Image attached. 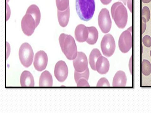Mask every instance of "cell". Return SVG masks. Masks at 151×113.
<instances>
[{"label":"cell","mask_w":151,"mask_h":113,"mask_svg":"<svg viewBox=\"0 0 151 113\" xmlns=\"http://www.w3.org/2000/svg\"><path fill=\"white\" fill-rule=\"evenodd\" d=\"M41 19L40 9L36 5H31L27 9L21 21L22 30L28 36L32 35L39 25Z\"/></svg>","instance_id":"1"},{"label":"cell","mask_w":151,"mask_h":113,"mask_svg":"<svg viewBox=\"0 0 151 113\" xmlns=\"http://www.w3.org/2000/svg\"><path fill=\"white\" fill-rule=\"evenodd\" d=\"M61 50L69 60H73L78 54L77 46L73 37L70 35L62 34L59 37Z\"/></svg>","instance_id":"2"},{"label":"cell","mask_w":151,"mask_h":113,"mask_svg":"<svg viewBox=\"0 0 151 113\" xmlns=\"http://www.w3.org/2000/svg\"><path fill=\"white\" fill-rule=\"evenodd\" d=\"M76 7L80 19L88 21L92 18L95 11V0H76Z\"/></svg>","instance_id":"3"},{"label":"cell","mask_w":151,"mask_h":113,"mask_svg":"<svg viewBox=\"0 0 151 113\" xmlns=\"http://www.w3.org/2000/svg\"><path fill=\"white\" fill-rule=\"evenodd\" d=\"M111 12L113 19L117 27L120 29H124L127 24L128 14L124 4L120 2L113 4L111 7Z\"/></svg>","instance_id":"4"},{"label":"cell","mask_w":151,"mask_h":113,"mask_svg":"<svg viewBox=\"0 0 151 113\" xmlns=\"http://www.w3.org/2000/svg\"><path fill=\"white\" fill-rule=\"evenodd\" d=\"M19 57L24 67L28 68L32 64L34 53L31 46L27 42L23 44L19 52Z\"/></svg>","instance_id":"5"},{"label":"cell","mask_w":151,"mask_h":113,"mask_svg":"<svg viewBox=\"0 0 151 113\" xmlns=\"http://www.w3.org/2000/svg\"><path fill=\"white\" fill-rule=\"evenodd\" d=\"M119 46L120 50L123 53H127L132 48V26L122 33L119 37Z\"/></svg>","instance_id":"6"},{"label":"cell","mask_w":151,"mask_h":113,"mask_svg":"<svg viewBox=\"0 0 151 113\" xmlns=\"http://www.w3.org/2000/svg\"><path fill=\"white\" fill-rule=\"evenodd\" d=\"M101 48L103 55L106 57H110L114 54L116 43L111 35L108 34L104 36L101 42Z\"/></svg>","instance_id":"7"},{"label":"cell","mask_w":151,"mask_h":113,"mask_svg":"<svg viewBox=\"0 0 151 113\" xmlns=\"http://www.w3.org/2000/svg\"><path fill=\"white\" fill-rule=\"evenodd\" d=\"M98 24L101 31L107 34L111 30L112 21L110 13L106 8L102 9L99 14L98 18Z\"/></svg>","instance_id":"8"},{"label":"cell","mask_w":151,"mask_h":113,"mask_svg":"<svg viewBox=\"0 0 151 113\" xmlns=\"http://www.w3.org/2000/svg\"><path fill=\"white\" fill-rule=\"evenodd\" d=\"M68 66L64 61L60 60L57 63L55 68V76L58 81L64 82L68 77Z\"/></svg>","instance_id":"9"},{"label":"cell","mask_w":151,"mask_h":113,"mask_svg":"<svg viewBox=\"0 0 151 113\" xmlns=\"http://www.w3.org/2000/svg\"><path fill=\"white\" fill-rule=\"evenodd\" d=\"M48 62V56L45 52L42 50L37 52L35 55L34 62L35 69L37 71H42L46 69Z\"/></svg>","instance_id":"10"},{"label":"cell","mask_w":151,"mask_h":113,"mask_svg":"<svg viewBox=\"0 0 151 113\" xmlns=\"http://www.w3.org/2000/svg\"><path fill=\"white\" fill-rule=\"evenodd\" d=\"M73 65L75 71L79 73L83 72L88 67L87 56L82 52H78L76 58L73 61Z\"/></svg>","instance_id":"11"},{"label":"cell","mask_w":151,"mask_h":113,"mask_svg":"<svg viewBox=\"0 0 151 113\" xmlns=\"http://www.w3.org/2000/svg\"><path fill=\"white\" fill-rule=\"evenodd\" d=\"M76 39L79 42H83L86 41L88 35L87 27L83 24L78 25L75 31Z\"/></svg>","instance_id":"12"},{"label":"cell","mask_w":151,"mask_h":113,"mask_svg":"<svg viewBox=\"0 0 151 113\" xmlns=\"http://www.w3.org/2000/svg\"><path fill=\"white\" fill-rule=\"evenodd\" d=\"M110 68V63L108 59L102 55L99 57L96 63V70L101 74L108 73Z\"/></svg>","instance_id":"13"},{"label":"cell","mask_w":151,"mask_h":113,"mask_svg":"<svg viewBox=\"0 0 151 113\" xmlns=\"http://www.w3.org/2000/svg\"><path fill=\"white\" fill-rule=\"evenodd\" d=\"M20 84L22 87H34L35 80L31 73L25 70L22 73L20 77Z\"/></svg>","instance_id":"14"},{"label":"cell","mask_w":151,"mask_h":113,"mask_svg":"<svg viewBox=\"0 0 151 113\" xmlns=\"http://www.w3.org/2000/svg\"><path fill=\"white\" fill-rule=\"evenodd\" d=\"M127 78L125 73L121 70L117 72L113 79V87H125L126 86Z\"/></svg>","instance_id":"15"},{"label":"cell","mask_w":151,"mask_h":113,"mask_svg":"<svg viewBox=\"0 0 151 113\" xmlns=\"http://www.w3.org/2000/svg\"><path fill=\"white\" fill-rule=\"evenodd\" d=\"M53 83L52 77L49 72L46 70L41 74L39 80L40 87H51Z\"/></svg>","instance_id":"16"},{"label":"cell","mask_w":151,"mask_h":113,"mask_svg":"<svg viewBox=\"0 0 151 113\" xmlns=\"http://www.w3.org/2000/svg\"><path fill=\"white\" fill-rule=\"evenodd\" d=\"M70 10L69 7L63 11L58 10V16L60 25L64 27L67 26L69 20Z\"/></svg>","instance_id":"17"},{"label":"cell","mask_w":151,"mask_h":113,"mask_svg":"<svg viewBox=\"0 0 151 113\" xmlns=\"http://www.w3.org/2000/svg\"><path fill=\"white\" fill-rule=\"evenodd\" d=\"M88 31V35L86 41L90 45H94L97 41L99 33L96 27L94 26L87 27Z\"/></svg>","instance_id":"18"},{"label":"cell","mask_w":151,"mask_h":113,"mask_svg":"<svg viewBox=\"0 0 151 113\" xmlns=\"http://www.w3.org/2000/svg\"><path fill=\"white\" fill-rule=\"evenodd\" d=\"M102 55L100 50L97 49H93L90 54L89 62L91 69L96 71V63L98 58Z\"/></svg>","instance_id":"19"},{"label":"cell","mask_w":151,"mask_h":113,"mask_svg":"<svg viewBox=\"0 0 151 113\" xmlns=\"http://www.w3.org/2000/svg\"><path fill=\"white\" fill-rule=\"evenodd\" d=\"M142 72L146 76L149 75L151 73V64L149 61L144 59L142 63Z\"/></svg>","instance_id":"20"},{"label":"cell","mask_w":151,"mask_h":113,"mask_svg":"<svg viewBox=\"0 0 151 113\" xmlns=\"http://www.w3.org/2000/svg\"><path fill=\"white\" fill-rule=\"evenodd\" d=\"M89 76V72L88 67L83 72L79 73L75 71L74 79L76 83L79 80L81 79H85L88 81Z\"/></svg>","instance_id":"21"},{"label":"cell","mask_w":151,"mask_h":113,"mask_svg":"<svg viewBox=\"0 0 151 113\" xmlns=\"http://www.w3.org/2000/svg\"><path fill=\"white\" fill-rule=\"evenodd\" d=\"M56 3L58 10L64 11L69 7V0H56Z\"/></svg>","instance_id":"22"},{"label":"cell","mask_w":151,"mask_h":113,"mask_svg":"<svg viewBox=\"0 0 151 113\" xmlns=\"http://www.w3.org/2000/svg\"><path fill=\"white\" fill-rule=\"evenodd\" d=\"M150 11L149 8L147 6H144L142 11V17L145 19L147 22H148L150 18Z\"/></svg>","instance_id":"23"},{"label":"cell","mask_w":151,"mask_h":113,"mask_svg":"<svg viewBox=\"0 0 151 113\" xmlns=\"http://www.w3.org/2000/svg\"><path fill=\"white\" fill-rule=\"evenodd\" d=\"M96 86L109 87L110 86L109 82L106 78H102L98 81Z\"/></svg>","instance_id":"24"},{"label":"cell","mask_w":151,"mask_h":113,"mask_svg":"<svg viewBox=\"0 0 151 113\" xmlns=\"http://www.w3.org/2000/svg\"><path fill=\"white\" fill-rule=\"evenodd\" d=\"M144 45L147 48H150L151 46V37L148 35L145 36L142 40Z\"/></svg>","instance_id":"25"},{"label":"cell","mask_w":151,"mask_h":113,"mask_svg":"<svg viewBox=\"0 0 151 113\" xmlns=\"http://www.w3.org/2000/svg\"><path fill=\"white\" fill-rule=\"evenodd\" d=\"M77 84V87H90L87 80L85 79H80Z\"/></svg>","instance_id":"26"},{"label":"cell","mask_w":151,"mask_h":113,"mask_svg":"<svg viewBox=\"0 0 151 113\" xmlns=\"http://www.w3.org/2000/svg\"><path fill=\"white\" fill-rule=\"evenodd\" d=\"M146 21L145 19L142 17V34H143L145 32L146 28Z\"/></svg>","instance_id":"27"},{"label":"cell","mask_w":151,"mask_h":113,"mask_svg":"<svg viewBox=\"0 0 151 113\" xmlns=\"http://www.w3.org/2000/svg\"><path fill=\"white\" fill-rule=\"evenodd\" d=\"M127 6L131 13L132 12V0H127Z\"/></svg>","instance_id":"28"},{"label":"cell","mask_w":151,"mask_h":113,"mask_svg":"<svg viewBox=\"0 0 151 113\" xmlns=\"http://www.w3.org/2000/svg\"><path fill=\"white\" fill-rule=\"evenodd\" d=\"M102 3L104 5H107L110 3L112 0H100Z\"/></svg>","instance_id":"29"},{"label":"cell","mask_w":151,"mask_h":113,"mask_svg":"<svg viewBox=\"0 0 151 113\" xmlns=\"http://www.w3.org/2000/svg\"><path fill=\"white\" fill-rule=\"evenodd\" d=\"M144 3H149L151 1V0H142Z\"/></svg>","instance_id":"30"},{"label":"cell","mask_w":151,"mask_h":113,"mask_svg":"<svg viewBox=\"0 0 151 113\" xmlns=\"http://www.w3.org/2000/svg\"><path fill=\"white\" fill-rule=\"evenodd\" d=\"M120 1H121L124 2V4H126V3L127 2V0H120Z\"/></svg>","instance_id":"31"},{"label":"cell","mask_w":151,"mask_h":113,"mask_svg":"<svg viewBox=\"0 0 151 113\" xmlns=\"http://www.w3.org/2000/svg\"><path fill=\"white\" fill-rule=\"evenodd\" d=\"M150 56H151V50L150 51Z\"/></svg>","instance_id":"32"}]
</instances>
